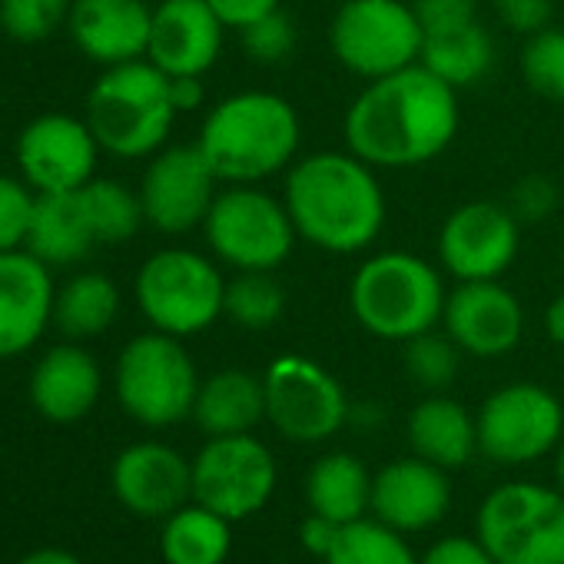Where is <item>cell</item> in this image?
<instances>
[{"mask_svg": "<svg viewBox=\"0 0 564 564\" xmlns=\"http://www.w3.org/2000/svg\"><path fill=\"white\" fill-rule=\"evenodd\" d=\"M448 505V471L419 455L395 458L372 478V514L402 534L435 528L445 518Z\"/></svg>", "mask_w": 564, "mask_h": 564, "instance_id": "cell-21", "label": "cell"}, {"mask_svg": "<svg viewBox=\"0 0 564 564\" xmlns=\"http://www.w3.org/2000/svg\"><path fill=\"white\" fill-rule=\"evenodd\" d=\"M110 488L127 511L166 518L193 498V462L163 442H137L113 458Z\"/></svg>", "mask_w": 564, "mask_h": 564, "instance_id": "cell-18", "label": "cell"}, {"mask_svg": "<svg viewBox=\"0 0 564 564\" xmlns=\"http://www.w3.org/2000/svg\"><path fill=\"white\" fill-rule=\"evenodd\" d=\"M458 352L462 349L455 346V339L448 333L438 336V333L429 329V333H422V336L405 343V369H409V376L422 389L438 392V389H448L455 382V376H458Z\"/></svg>", "mask_w": 564, "mask_h": 564, "instance_id": "cell-36", "label": "cell"}, {"mask_svg": "<svg viewBox=\"0 0 564 564\" xmlns=\"http://www.w3.org/2000/svg\"><path fill=\"white\" fill-rule=\"evenodd\" d=\"M18 564H80V557H74L64 547H37V551L24 554Z\"/></svg>", "mask_w": 564, "mask_h": 564, "instance_id": "cell-47", "label": "cell"}, {"mask_svg": "<svg viewBox=\"0 0 564 564\" xmlns=\"http://www.w3.org/2000/svg\"><path fill=\"white\" fill-rule=\"evenodd\" d=\"M100 143L87 117L41 113L34 117L14 143L18 176L41 193H77L97 176Z\"/></svg>", "mask_w": 564, "mask_h": 564, "instance_id": "cell-14", "label": "cell"}, {"mask_svg": "<svg viewBox=\"0 0 564 564\" xmlns=\"http://www.w3.org/2000/svg\"><path fill=\"white\" fill-rule=\"evenodd\" d=\"M478 448L498 465H528L547 455L564 432V409L544 386L511 382L491 392L475 415Z\"/></svg>", "mask_w": 564, "mask_h": 564, "instance_id": "cell-13", "label": "cell"}, {"mask_svg": "<svg viewBox=\"0 0 564 564\" xmlns=\"http://www.w3.org/2000/svg\"><path fill=\"white\" fill-rule=\"evenodd\" d=\"M339 528H343V524H336V521H329V518L310 511V518H306L303 528H300V541H303V547H306L310 554H316V557L326 561L329 547H333L336 538H339Z\"/></svg>", "mask_w": 564, "mask_h": 564, "instance_id": "cell-44", "label": "cell"}, {"mask_svg": "<svg viewBox=\"0 0 564 564\" xmlns=\"http://www.w3.org/2000/svg\"><path fill=\"white\" fill-rule=\"evenodd\" d=\"M544 329H547V339L564 346V293L551 300L547 313H544Z\"/></svg>", "mask_w": 564, "mask_h": 564, "instance_id": "cell-46", "label": "cell"}, {"mask_svg": "<svg viewBox=\"0 0 564 564\" xmlns=\"http://www.w3.org/2000/svg\"><path fill=\"white\" fill-rule=\"evenodd\" d=\"M422 28L415 8L402 0H346L329 28L333 54L366 80L389 77L419 64Z\"/></svg>", "mask_w": 564, "mask_h": 564, "instance_id": "cell-10", "label": "cell"}, {"mask_svg": "<svg viewBox=\"0 0 564 564\" xmlns=\"http://www.w3.org/2000/svg\"><path fill=\"white\" fill-rule=\"evenodd\" d=\"M57 282L31 249L0 252V359L31 352L54 326Z\"/></svg>", "mask_w": 564, "mask_h": 564, "instance_id": "cell-17", "label": "cell"}, {"mask_svg": "<svg viewBox=\"0 0 564 564\" xmlns=\"http://www.w3.org/2000/svg\"><path fill=\"white\" fill-rule=\"evenodd\" d=\"M557 481H561V491H564V445H561V452H557Z\"/></svg>", "mask_w": 564, "mask_h": 564, "instance_id": "cell-48", "label": "cell"}, {"mask_svg": "<svg viewBox=\"0 0 564 564\" xmlns=\"http://www.w3.org/2000/svg\"><path fill=\"white\" fill-rule=\"evenodd\" d=\"M223 183H259L279 173L300 147V117L290 100L249 90L216 104L196 140Z\"/></svg>", "mask_w": 564, "mask_h": 564, "instance_id": "cell-3", "label": "cell"}, {"mask_svg": "<svg viewBox=\"0 0 564 564\" xmlns=\"http://www.w3.org/2000/svg\"><path fill=\"white\" fill-rule=\"evenodd\" d=\"M419 64L429 67L452 90H462V87H471L488 77V70L495 64V44L481 24H471L462 31L425 37Z\"/></svg>", "mask_w": 564, "mask_h": 564, "instance_id": "cell-30", "label": "cell"}, {"mask_svg": "<svg viewBox=\"0 0 564 564\" xmlns=\"http://www.w3.org/2000/svg\"><path fill=\"white\" fill-rule=\"evenodd\" d=\"M286 313V290L269 275V269H246L226 282L223 316L242 329H269Z\"/></svg>", "mask_w": 564, "mask_h": 564, "instance_id": "cell-33", "label": "cell"}, {"mask_svg": "<svg viewBox=\"0 0 564 564\" xmlns=\"http://www.w3.org/2000/svg\"><path fill=\"white\" fill-rule=\"evenodd\" d=\"M521 74L534 94L564 104V31L561 28H544L528 37L521 51Z\"/></svg>", "mask_w": 564, "mask_h": 564, "instance_id": "cell-35", "label": "cell"}, {"mask_svg": "<svg viewBox=\"0 0 564 564\" xmlns=\"http://www.w3.org/2000/svg\"><path fill=\"white\" fill-rule=\"evenodd\" d=\"M104 392L100 362L80 343L51 346L31 369L28 395L41 419L74 425L94 412Z\"/></svg>", "mask_w": 564, "mask_h": 564, "instance_id": "cell-23", "label": "cell"}, {"mask_svg": "<svg viewBox=\"0 0 564 564\" xmlns=\"http://www.w3.org/2000/svg\"><path fill=\"white\" fill-rule=\"evenodd\" d=\"M232 521L193 501L163 518L160 554L166 564H223L232 547Z\"/></svg>", "mask_w": 564, "mask_h": 564, "instance_id": "cell-29", "label": "cell"}, {"mask_svg": "<svg viewBox=\"0 0 564 564\" xmlns=\"http://www.w3.org/2000/svg\"><path fill=\"white\" fill-rule=\"evenodd\" d=\"M554 206H557L554 183L544 180V176H528V180H521L514 186L508 209L514 213V219H534V223H541V219H547L554 213Z\"/></svg>", "mask_w": 564, "mask_h": 564, "instance_id": "cell-41", "label": "cell"}, {"mask_svg": "<svg viewBox=\"0 0 564 564\" xmlns=\"http://www.w3.org/2000/svg\"><path fill=\"white\" fill-rule=\"evenodd\" d=\"M442 265L462 282L498 279L518 256V219L501 203H465L438 232Z\"/></svg>", "mask_w": 564, "mask_h": 564, "instance_id": "cell-16", "label": "cell"}, {"mask_svg": "<svg viewBox=\"0 0 564 564\" xmlns=\"http://www.w3.org/2000/svg\"><path fill=\"white\" fill-rule=\"evenodd\" d=\"M419 564H495V557L488 554V547L478 538H465V534H452L435 541Z\"/></svg>", "mask_w": 564, "mask_h": 564, "instance_id": "cell-42", "label": "cell"}, {"mask_svg": "<svg viewBox=\"0 0 564 564\" xmlns=\"http://www.w3.org/2000/svg\"><path fill=\"white\" fill-rule=\"evenodd\" d=\"M226 24L206 0H160L153 8L147 61L166 77H203L223 51Z\"/></svg>", "mask_w": 564, "mask_h": 564, "instance_id": "cell-20", "label": "cell"}, {"mask_svg": "<svg viewBox=\"0 0 564 564\" xmlns=\"http://www.w3.org/2000/svg\"><path fill=\"white\" fill-rule=\"evenodd\" d=\"M203 232L209 249L239 272L275 269L293 252V242L300 236L286 203L252 189L249 183H236L232 189L216 193L203 219Z\"/></svg>", "mask_w": 564, "mask_h": 564, "instance_id": "cell-9", "label": "cell"}, {"mask_svg": "<svg viewBox=\"0 0 564 564\" xmlns=\"http://www.w3.org/2000/svg\"><path fill=\"white\" fill-rule=\"evenodd\" d=\"M262 386L265 419L290 442H326L349 419V399L336 376L306 356H279L265 369Z\"/></svg>", "mask_w": 564, "mask_h": 564, "instance_id": "cell-11", "label": "cell"}, {"mask_svg": "<svg viewBox=\"0 0 564 564\" xmlns=\"http://www.w3.org/2000/svg\"><path fill=\"white\" fill-rule=\"evenodd\" d=\"M455 90L422 64L372 80L346 113L349 153L389 170L429 163L455 140Z\"/></svg>", "mask_w": 564, "mask_h": 564, "instance_id": "cell-1", "label": "cell"}, {"mask_svg": "<svg viewBox=\"0 0 564 564\" xmlns=\"http://www.w3.org/2000/svg\"><path fill=\"white\" fill-rule=\"evenodd\" d=\"M74 0H0V31L18 44H44L67 28Z\"/></svg>", "mask_w": 564, "mask_h": 564, "instance_id": "cell-34", "label": "cell"}, {"mask_svg": "<svg viewBox=\"0 0 564 564\" xmlns=\"http://www.w3.org/2000/svg\"><path fill=\"white\" fill-rule=\"evenodd\" d=\"M170 97H173V107L176 113H186V110H196L203 107V80L199 77H170Z\"/></svg>", "mask_w": 564, "mask_h": 564, "instance_id": "cell-45", "label": "cell"}, {"mask_svg": "<svg viewBox=\"0 0 564 564\" xmlns=\"http://www.w3.org/2000/svg\"><path fill=\"white\" fill-rule=\"evenodd\" d=\"M306 498L310 511L336 524L359 521L366 518V511H372V475L356 455L329 452L310 468Z\"/></svg>", "mask_w": 564, "mask_h": 564, "instance_id": "cell-27", "label": "cell"}, {"mask_svg": "<svg viewBox=\"0 0 564 564\" xmlns=\"http://www.w3.org/2000/svg\"><path fill=\"white\" fill-rule=\"evenodd\" d=\"M80 209L87 216V226L97 239V246H120L140 232L147 223L140 193L130 189L120 180L110 176H94L87 186L77 189Z\"/></svg>", "mask_w": 564, "mask_h": 564, "instance_id": "cell-31", "label": "cell"}, {"mask_svg": "<svg viewBox=\"0 0 564 564\" xmlns=\"http://www.w3.org/2000/svg\"><path fill=\"white\" fill-rule=\"evenodd\" d=\"M150 24L147 0H74L67 31L74 47L107 70L147 57Z\"/></svg>", "mask_w": 564, "mask_h": 564, "instance_id": "cell-22", "label": "cell"}, {"mask_svg": "<svg viewBox=\"0 0 564 564\" xmlns=\"http://www.w3.org/2000/svg\"><path fill=\"white\" fill-rule=\"evenodd\" d=\"M275 478V458L252 432L216 435L193 458V501L242 521L269 505Z\"/></svg>", "mask_w": 564, "mask_h": 564, "instance_id": "cell-12", "label": "cell"}, {"mask_svg": "<svg viewBox=\"0 0 564 564\" xmlns=\"http://www.w3.org/2000/svg\"><path fill=\"white\" fill-rule=\"evenodd\" d=\"M84 117L104 153L143 160L163 150L180 113L170 97V77L143 57L107 67L87 94Z\"/></svg>", "mask_w": 564, "mask_h": 564, "instance_id": "cell-4", "label": "cell"}, {"mask_svg": "<svg viewBox=\"0 0 564 564\" xmlns=\"http://www.w3.org/2000/svg\"><path fill=\"white\" fill-rule=\"evenodd\" d=\"M206 4L216 11V18L232 28V31H242L246 24L265 18L269 11L279 8V0H206Z\"/></svg>", "mask_w": 564, "mask_h": 564, "instance_id": "cell-43", "label": "cell"}, {"mask_svg": "<svg viewBox=\"0 0 564 564\" xmlns=\"http://www.w3.org/2000/svg\"><path fill=\"white\" fill-rule=\"evenodd\" d=\"M442 323L462 352L481 359H498L511 352L524 333L521 303L514 300V293L498 286V279L462 282L452 296H445Z\"/></svg>", "mask_w": 564, "mask_h": 564, "instance_id": "cell-19", "label": "cell"}, {"mask_svg": "<svg viewBox=\"0 0 564 564\" xmlns=\"http://www.w3.org/2000/svg\"><path fill=\"white\" fill-rule=\"evenodd\" d=\"M286 209L296 232L326 252H359L382 232L386 196L356 153H316L286 180Z\"/></svg>", "mask_w": 564, "mask_h": 564, "instance_id": "cell-2", "label": "cell"}, {"mask_svg": "<svg viewBox=\"0 0 564 564\" xmlns=\"http://www.w3.org/2000/svg\"><path fill=\"white\" fill-rule=\"evenodd\" d=\"M349 303L362 329L379 339L409 343L445 313L442 275L412 252H379L352 275Z\"/></svg>", "mask_w": 564, "mask_h": 564, "instance_id": "cell-5", "label": "cell"}, {"mask_svg": "<svg viewBox=\"0 0 564 564\" xmlns=\"http://www.w3.org/2000/svg\"><path fill=\"white\" fill-rule=\"evenodd\" d=\"M409 445L419 458L445 471H458L478 452V422L462 402L429 395L409 415Z\"/></svg>", "mask_w": 564, "mask_h": 564, "instance_id": "cell-24", "label": "cell"}, {"mask_svg": "<svg viewBox=\"0 0 564 564\" xmlns=\"http://www.w3.org/2000/svg\"><path fill=\"white\" fill-rule=\"evenodd\" d=\"M133 296L156 333L186 339L206 333L223 316L226 279L206 256L173 246L140 265Z\"/></svg>", "mask_w": 564, "mask_h": 564, "instance_id": "cell-7", "label": "cell"}, {"mask_svg": "<svg viewBox=\"0 0 564 564\" xmlns=\"http://www.w3.org/2000/svg\"><path fill=\"white\" fill-rule=\"evenodd\" d=\"M120 290L104 272H74L57 286L54 296V326L70 339H97L104 336L120 316Z\"/></svg>", "mask_w": 564, "mask_h": 564, "instance_id": "cell-28", "label": "cell"}, {"mask_svg": "<svg viewBox=\"0 0 564 564\" xmlns=\"http://www.w3.org/2000/svg\"><path fill=\"white\" fill-rule=\"evenodd\" d=\"M495 11L508 31L531 37V34L551 28L554 0H495Z\"/></svg>", "mask_w": 564, "mask_h": 564, "instance_id": "cell-40", "label": "cell"}, {"mask_svg": "<svg viewBox=\"0 0 564 564\" xmlns=\"http://www.w3.org/2000/svg\"><path fill=\"white\" fill-rule=\"evenodd\" d=\"M475 538L495 564H564V491L508 481L478 508Z\"/></svg>", "mask_w": 564, "mask_h": 564, "instance_id": "cell-8", "label": "cell"}, {"mask_svg": "<svg viewBox=\"0 0 564 564\" xmlns=\"http://www.w3.org/2000/svg\"><path fill=\"white\" fill-rule=\"evenodd\" d=\"M94 246H97V239L87 226L77 193H41L37 196L24 249H31L41 262L57 269V265L84 262L94 252Z\"/></svg>", "mask_w": 564, "mask_h": 564, "instance_id": "cell-26", "label": "cell"}, {"mask_svg": "<svg viewBox=\"0 0 564 564\" xmlns=\"http://www.w3.org/2000/svg\"><path fill=\"white\" fill-rule=\"evenodd\" d=\"M239 41L256 64H282L296 47V24L290 21V14H282L275 8L265 18L246 24L239 31Z\"/></svg>", "mask_w": 564, "mask_h": 564, "instance_id": "cell-37", "label": "cell"}, {"mask_svg": "<svg viewBox=\"0 0 564 564\" xmlns=\"http://www.w3.org/2000/svg\"><path fill=\"white\" fill-rule=\"evenodd\" d=\"M37 193L11 173H0V252L24 249Z\"/></svg>", "mask_w": 564, "mask_h": 564, "instance_id": "cell-38", "label": "cell"}, {"mask_svg": "<svg viewBox=\"0 0 564 564\" xmlns=\"http://www.w3.org/2000/svg\"><path fill=\"white\" fill-rule=\"evenodd\" d=\"M415 18L425 37L462 31L478 24V4L475 0H415Z\"/></svg>", "mask_w": 564, "mask_h": 564, "instance_id": "cell-39", "label": "cell"}, {"mask_svg": "<svg viewBox=\"0 0 564 564\" xmlns=\"http://www.w3.org/2000/svg\"><path fill=\"white\" fill-rule=\"evenodd\" d=\"M196 425L216 438V435H246L265 419V386L252 372L242 369H223L199 382L196 405H193Z\"/></svg>", "mask_w": 564, "mask_h": 564, "instance_id": "cell-25", "label": "cell"}, {"mask_svg": "<svg viewBox=\"0 0 564 564\" xmlns=\"http://www.w3.org/2000/svg\"><path fill=\"white\" fill-rule=\"evenodd\" d=\"M113 389L133 422L170 429L193 415L199 376L183 343L153 329L123 346L113 366Z\"/></svg>", "mask_w": 564, "mask_h": 564, "instance_id": "cell-6", "label": "cell"}, {"mask_svg": "<svg viewBox=\"0 0 564 564\" xmlns=\"http://www.w3.org/2000/svg\"><path fill=\"white\" fill-rule=\"evenodd\" d=\"M326 564H419L402 531L382 524L379 518H359L339 528Z\"/></svg>", "mask_w": 564, "mask_h": 564, "instance_id": "cell-32", "label": "cell"}, {"mask_svg": "<svg viewBox=\"0 0 564 564\" xmlns=\"http://www.w3.org/2000/svg\"><path fill=\"white\" fill-rule=\"evenodd\" d=\"M216 183L219 180L196 143L163 147L150 156L137 193L147 223L166 236H180L203 226L216 199Z\"/></svg>", "mask_w": 564, "mask_h": 564, "instance_id": "cell-15", "label": "cell"}]
</instances>
